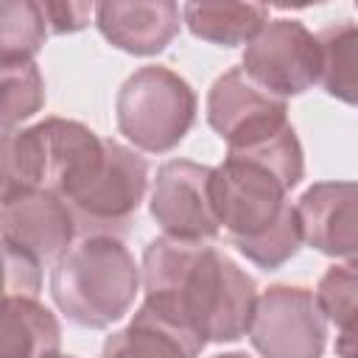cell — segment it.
Masks as SVG:
<instances>
[{"label":"cell","instance_id":"9","mask_svg":"<svg viewBox=\"0 0 358 358\" xmlns=\"http://www.w3.org/2000/svg\"><path fill=\"white\" fill-rule=\"evenodd\" d=\"M148 210L168 238L193 243L213 241L221 232L213 204V168L190 159L159 165Z\"/></svg>","mask_w":358,"mask_h":358},{"label":"cell","instance_id":"18","mask_svg":"<svg viewBox=\"0 0 358 358\" xmlns=\"http://www.w3.org/2000/svg\"><path fill=\"white\" fill-rule=\"evenodd\" d=\"M50 28L42 3L6 0L0 6V62L34 59L45 45Z\"/></svg>","mask_w":358,"mask_h":358},{"label":"cell","instance_id":"4","mask_svg":"<svg viewBox=\"0 0 358 358\" xmlns=\"http://www.w3.org/2000/svg\"><path fill=\"white\" fill-rule=\"evenodd\" d=\"M103 154V140L78 120L45 117L3 134V190H50L64 196Z\"/></svg>","mask_w":358,"mask_h":358},{"label":"cell","instance_id":"19","mask_svg":"<svg viewBox=\"0 0 358 358\" xmlns=\"http://www.w3.org/2000/svg\"><path fill=\"white\" fill-rule=\"evenodd\" d=\"M3 78V134L14 131L17 123L36 115L45 103V81L34 59L0 62Z\"/></svg>","mask_w":358,"mask_h":358},{"label":"cell","instance_id":"6","mask_svg":"<svg viewBox=\"0 0 358 358\" xmlns=\"http://www.w3.org/2000/svg\"><path fill=\"white\" fill-rule=\"evenodd\" d=\"M148 190V162L117 140H103L98 162L62 196L84 235H115L140 210Z\"/></svg>","mask_w":358,"mask_h":358},{"label":"cell","instance_id":"23","mask_svg":"<svg viewBox=\"0 0 358 358\" xmlns=\"http://www.w3.org/2000/svg\"><path fill=\"white\" fill-rule=\"evenodd\" d=\"M338 327L336 336V355L338 358H358V310L352 316H347Z\"/></svg>","mask_w":358,"mask_h":358},{"label":"cell","instance_id":"24","mask_svg":"<svg viewBox=\"0 0 358 358\" xmlns=\"http://www.w3.org/2000/svg\"><path fill=\"white\" fill-rule=\"evenodd\" d=\"M213 358H249L246 352H221V355H213Z\"/></svg>","mask_w":358,"mask_h":358},{"label":"cell","instance_id":"12","mask_svg":"<svg viewBox=\"0 0 358 358\" xmlns=\"http://www.w3.org/2000/svg\"><path fill=\"white\" fill-rule=\"evenodd\" d=\"M302 241L327 257H358V182H316L296 201Z\"/></svg>","mask_w":358,"mask_h":358},{"label":"cell","instance_id":"22","mask_svg":"<svg viewBox=\"0 0 358 358\" xmlns=\"http://www.w3.org/2000/svg\"><path fill=\"white\" fill-rule=\"evenodd\" d=\"M50 34H76L90 22L95 6L90 3H42Z\"/></svg>","mask_w":358,"mask_h":358},{"label":"cell","instance_id":"3","mask_svg":"<svg viewBox=\"0 0 358 358\" xmlns=\"http://www.w3.org/2000/svg\"><path fill=\"white\" fill-rule=\"evenodd\" d=\"M140 282V266L117 235H81L53 263L50 296L73 324L103 330L131 310Z\"/></svg>","mask_w":358,"mask_h":358},{"label":"cell","instance_id":"2","mask_svg":"<svg viewBox=\"0 0 358 358\" xmlns=\"http://www.w3.org/2000/svg\"><path fill=\"white\" fill-rule=\"evenodd\" d=\"M145 308L187 336L199 350L249 333L257 282L232 257L207 243L154 238L143 252Z\"/></svg>","mask_w":358,"mask_h":358},{"label":"cell","instance_id":"11","mask_svg":"<svg viewBox=\"0 0 358 358\" xmlns=\"http://www.w3.org/2000/svg\"><path fill=\"white\" fill-rule=\"evenodd\" d=\"M0 229L6 249L53 263L73 246L78 224L67 201L50 190H3Z\"/></svg>","mask_w":358,"mask_h":358},{"label":"cell","instance_id":"8","mask_svg":"<svg viewBox=\"0 0 358 358\" xmlns=\"http://www.w3.org/2000/svg\"><path fill=\"white\" fill-rule=\"evenodd\" d=\"M243 73L277 98L302 95L319 81V39L299 20H268L246 45Z\"/></svg>","mask_w":358,"mask_h":358},{"label":"cell","instance_id":"25","mask_svg":"<svg viewBox=\"0 0 358 358\" xmlns=\"http://www.w3.org/2000/svg\"><path fill=\"white\" fill-rule=\"evenodd\" d=\"M56 358H73V355H56Z\"/></svg>","mask_w":358,"mask_h":358},{"label":"cell","instance_id":"13","mask_svg":"<svg viewBox=\"0 0 358 358\" xmlns=\"http://www.w3.org/2000/svg\"><path fill=\"white\" fill-rule=\"evenodd\" d=\"M101 36L131 56H154L179 34V6L171 0H103L95 6Z\"/></svg>","mask_w":358,"mask_h":358},{"label":"cell","instance_id":"17","mask_svg":"<svg viewBox=\"0 0 358 358\" xmlns=\"http://www.w3.org/2000/svg\"><path fill=\"white\" fill-rule=\"evenodd\" d=\"M319 81L341 103L358 106V22L327 25L319 36Z\"/></svg>","mask_w":358,"mask_h":358},{"label":"cell","instance_id":"14","mask_svg":"<svg viewBox=\"0 0 358 358\" xmlns=\"http://www.w3.org/2000/svg\"><path fill=\"white\" fill-rule=\"evenodd\" d=\"M62 347L59 319L36 296L3 299L0 358H56Z\"/></svg>","mask_w":358,"mask_h":358},{"label":"cell","instance_id":"1","mask_svg":"<svg viewBox=\"0 0 358 358\" xmlns=\"http://www.w3.org/2000/svg\"><path fill=\"white\" fill-rule=\"evenodd\" d=\"M305 176V157L294 126L246 145L229 148L213 168V204L235 249L255 266L274 271L302 243V224L288 190Z\"/></svg>","mask_w":358,"mask_h":358},{"label":"cell","instance_id":"5","mask_svg":"<svg viewBox=\"0 0 358 358\" xmlns=\"http://www.w3.org/2000/svg\"><path fill=\"white\" fill-rule=\"evenodd\" d=\"M196 112L193 87L165 64L137 67L115 98L117 131L145 154L173 151L193 129Z\"/></svg>","mask_w":358,"mask_h":358},{"label":"cell","instance_id":"10","mask_svg":"<svg viewBox=\"0 0 358 358\" xmlns=\"http://www.w3.org/2000/svg\"><path fill=\"white\" fill-rule=\"evenodd\" d=\"M207 123L229 148H246L285 129L288 106L282 98L257 87L243 67H232L207 92Z\"/></svg>","mask_w":358,"mask_h":358},{"label":"cell","instance_id":"7","mask_svg":"<svg viewBox=\"0 0 358 358\" xmlns=\"http://www.w3.org/2000/svg\"><path fill=\"white\" fill-rule=\"evenodd\" d=\"M249 341L263 358H322L327 316L316 291L305 285H268L255 305Z\"/></svg>","mask_w":358,"mask_h":358},{"label":"cell","instance_id":"21","mask_svg":"<svg viewBox=\"0 0 358 358\" xmlns=\"http://www.w3.org/2000/svg\"><path fill=\"white\" fill-rule=\"evenodd\" d=\"M42 263L34 257L6 249V296H36L42 285Z\"/></svg>","mask_w":358,"mask_h":358},{"label":"cell","instance_id":"15","mask_svg":"<svg viewBox=\"0 0 358 358\" xmlns=\"http://www.w3.org/2000/svg\"><path fill=\"white\" fill-rule=\"evenodd\" d=\"M201 350L182 336L176 327L165 324L145 305L137 308L134 319L106 336L101 358H196Z\"/></svg>","mask_w":358,"mask_h":358},{"label":"cell","instance_id":"16","mask_svg":"<svg viewBox=\"0 0 358 358\" xmlns=\"http://www.w3.org/2000/svg\"><path fill=\"white\" fill-rule=\"evenodd\" d=\"M182 20L193 36L213 45L235 48V45H249L257 36V31L268 22V8L260 3L201 0V3H185Z\"/></svg>","mask_w":358,"mask_h":358},{"label":"cell","instance_id":"20","mask_svg":"<svg viewBox=\"0 0 358 358\" xmlns=\"http://www.w3.org/2000/svg\"><path fill=\"white\" fill-rule=\"evenodd\" d=\"M316 299L333 324H341L347 316H352L358 310V257L333 263L316 285Z\"/></svg>","mask_w":358,"mask_h":358}]
</instances>
